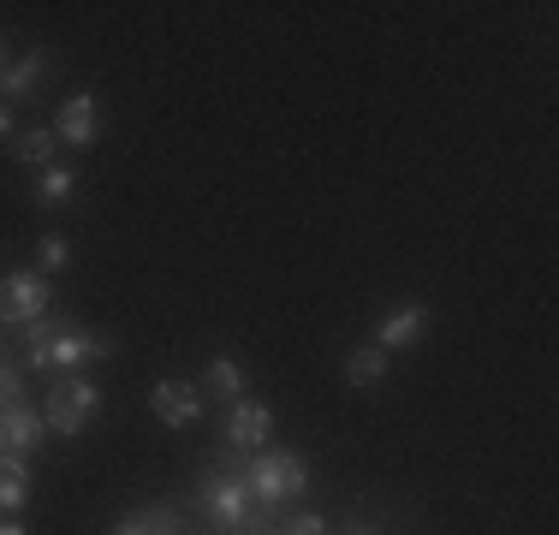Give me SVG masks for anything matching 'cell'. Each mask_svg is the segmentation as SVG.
<instances>
[{
    "label": "cell",
    "instance_id": "obj_1",
    "mask_svg": "<svg viewBox=\"0 0 559 535\" xmlns=\"http://www.w3.org/2000/svg\"><path fill=\"white\" fill-rule=\"evenodd\" d=\"M119 340L102 328H84V321L72 316H55L48 310L43 321H31L24 328V369H48V374H78L84 364H102V357H114Z\"/></svg>",
    "mask_w": 559,
    "mask_h": 535
},
{
    "label": "cell",
    "instance_id": "obj_2",
    "mask_svg": "<svg viewBox=\"0 0 559 535\" xmlns=\"http://www.w3.org/2000/svg\"><path fill=\"white\" fill-rule=\"evenodd\" d=\"M238 471H245L250 494H257V506H269V512H280L286 500H304V494H310V464H304V452H274V447H262V452H250Z\"/></svg>",
    "mask_w": 559,
    "mask_h": 535
},
{
    "label": "cell",
    "instance_id": "obj_3",
    "mask_svg": "<svg viewBox=\"0 0 559 535\" xmlns=\"http://www.w3.org/2000/svg\"><path fill=\"white\" fill-rule=\"evenodd\" d=\"M102 405H108V399H102V387L90 381V374H55V381H48V405H43V428L60 440H78L102 417Z\"/></svg>",
    "mask_w": 559,
    "mask_h": 535
},
{
    "label": "cell",
    "instance_id": "obj_4",
    "mask_svg": "<svg viewBox=\"0 0 559 535\" xmlns=\"http://www.w3.org/2000/svg\"><path fill=\"white\" fill-rule=\"evenodd\" d=\"M55 310V280L43 268H12L0 274V328H31Z\"/></svg>",
    "mask_w": 559,
    "mask_h": 535
},
{
    "label": "cell",
    "instance_id": "obj_5",
    "mask_svg": "<svg viewBox=\"0 0 559 535\" xmlns=\"http://www.w3.org/2000/svg\"><path fill=\"white\" fill-rule=\"evenodd\" d=\"M102 131H108V107H102V96H90V90H78V96H66L55 107V138L66 150H96Z\"/></svg>",
    "mask_w": 559,
    "mask_h": 535
},
{
    "label": "cell",
    "instance_id": "obj_6",
    "mask_svg": "<svg viewBox=\"0 0 559 535\" xmlns=\"http://www.w3.org/2000/svg\"><path fill=\"white\" fill-rule=\"evenodd\" d=\"M203 387L197 381H179V374H167V381H155L150 387V411H155V423H167V428H191L197 417H203Z\"/></svg>",
    "mask_w": 559,
    "mask_h": 535
},
{
    "label": "cell",
    "instance_id": "obj_7",
    "mask_svg": "<svg viewBox=\"0 0 559 535\" xmlns=\"http://www.w3.org/2000/svg\"><path fill=\"white\" fill-rule=\"evenodd\" d=\"M55 72H60V54H55V48L19 54V60H7V72H0V102H31Z\"/></svg>",
    "mask_w": 559,
    "mask_h": 535
},
{
    "label": "cell",
    "instance_id": "obj_8",
    "mask_svg": "<svg viewBox=\"0 0 559 535\" xmlns=\"http://www.w3.org/2000/svg\"><path fill=\"white\" fill-rule=\"evenodd\" d=\"M221 440H226L233 452H262V447L274 440V411L262 405V399H238V405L226 411Z\"/></svg>",
    "mask_w": 559,
    "mask_h": 535
},
{
    "label": "cell",
    "instance_id": "obj_9",
    "mask_svg": "<svg viewBox=\"0 0 559 535\" xmlns=\"http://www.w3.org/2000/svg\"><path fill=\"white\" fill-rule=\"evenodd\" d=\"M435 328V310H429V304H399V310L393 316H381L376 321V333H369V340H376L381 345V352H411V345H423V333H429Z\"/></svg>",
    "mask_w": 559,
    "mask_h": 535
},
{
    "label": "cell",
    "instance_id": "obj_10",
    "mask_svg": "<svg viewBox=\"0 0 559 535\" xmlns=\"http://www.w3.org/2000/svg\"><path fill=\"white\" fill-rule=\"evenodd\" d=\"M43 411H31V405H7L0 411V452H19V459H31L36 447H43Z\"/></svg>",
    "mask_w": 559,
    "mask_h": 535
},
{
    "label": "cell",
    "instance_id": "obj_11",
    "mask_svg": "<svg viewBox=\"0 0 559 535\" xmlns=\"http://www.w3.org/2000/svg\"><path fill=\"white\" fill-rule=\"evenodd\" d=\"M197 387H203V399H215V405L233 411L238 399L250 393V369L238 364V357H209V369H203V381H197Z\"/></svg>",
    "mask_w": 559,
    "mask_h": 535
},
{
    "label": "cell",
    "instance_id": "obj_12",
    "mask_svg": "<svg viewBox=\"0 0 559 535\" xmlns=\"http://www.w3.org/2000/svg\"><path fill=\"white\" fill-rule=\"evenodd\" d=\"M388 369H393V357L381 352L376 340H364V345L345 352V387H357V393H364V387H381V381H388Z\"/></svg>",
    "mask_w": 559,
    "mask_h": 535
},
{
    "label": "cell",
    "instance_id": "obj_13",
    "mask_svg": "<svg viewBox=\"0 0 559 535\" xmlns=\"http://www.w3.org/2000/svg\"><path fill=\"white\" fill-rule=\"evenodd\" d=\"M12 155L24 160V167H55L60 160V138H55V126H31V131H12Z\"/></svg>",
    "mask_w": 559,
    "mask_h": 535
},
{
    "label": "cell",
    "instance_id": "obj_14",
    "mask_svg": "<svg viewBox=\"0 0 559 535\" xmlns=\"http://www.w3.org/2000/svg\"><path fill=\"white\" fill-rule=\"evenodd\" d=\"M24 500H31V459L0 452V512H24Z\"/></svg>",
    "mask_w": 559,
    "mask_h": 535
},
{
    "label": "cell",
    "instance_id": "obj_15",
    "mask_svg": "<svg viewBox=\"0 0 559 535\" xmlns=\"http://www.w3.org/2000/svg\"><path fill=\"white\" fill-rule=\"evenodd\" d=\"M72 191H78V173L66 167V160H55V167H43V173H36V185H31L36 209H55V203H66Z\"/></svg>",
    "mask_w": 559,
    "mask_h": 535
},
{
    "label": "cell",
    "instance_id": "obj_16",
    "mask_svg": "<svg viewBox=\"0 0 559 535\" xmlns=\"http://www.w3.org/2000/svg\"><path fill=\"white\" fill-rule=\"evenodd\" d=\"M66 262H72V245H66V233H43V238H36V268H43L48 280H55Z\"/></svg>",
    "mask_w": 559,
    "mask_h": 535
},
{
    "label": "cell",
    "instance_id": "obj_17",
    "mask_svg": "<svg viewBox=\"0 0 559 535\" xmlns=\"http://www.w3.org/2000/svg\"><path fill=\"white\" fill-rule=\"evenodd\" d=\"M167 512H173V506H143V512H126V518L114 524V535H162Z\"/></svg>",
    "mask_w": 559,
    "mask_h": 535
},
{
    "label": "cell",
    "instance_id": "obj_18",
    "mask_svg": "<svg viewBox=\"0 0 559 535\" xmlns=\"http://www.w3.org/2000/svg\"><path fill=\"white\" fill-rule=\"evenodd\" d=\"M274 535H328V518L322 512H292L286 524H274Z\"/></svg>",
    "mask_w": 559,
    "mask_h": 535
},
{
    "label": "cell",
    "instance_id": "obj_19",
    "mask_svg": "<svg viewBox=\"0 0 559 535\" xmlns=\"http://www.w3.org/2000/svg\"><path fill=\"white\" fill-rule=\"evenodd\" d=\"M0 143H12V107L0 102Z\"/></svg>",
    "mask_w": 559,
    "mask_h": 535
},
{
    "label": "cell",
    "instance_id": "obj_20",
    "mask_svg": "<svg viewBox=\"0 0 559 535\" xmlns=\"http://www.w3.org/2000/svg\"><path fill=\"white\" fill-rule=\"evenodd\" d=\"M0 535H31V530H24V524H12V518H7V524H0Z\"/></svg>",
    "mask_w": 559,
    "mask_h": 535
},
{
    "label": "cell",
    "instance_id": "obj_21",
    "mask_svg": "<svg viewBox=\"0 0 559 535\" xmlns=\"http://www.w3.org/2000/svg\"><path fill=\"white\" fill-rule=\"evenodd\" d=\"M345 535H381L376 524H352V530H345Z\"/></svg>",
    "mask_w": 559,
    "mask_h": 535
},
{
    "label": "cell",
    "instance_id": "obj_22",
    "mask_svg": "<svg viewBox=\"0 0 559 535\" xmlns=\"http://www.w3.org/2000/svg\"><path fill=\"white\" fill-rule=\"evenodd\" d=\"M0 72H7V43H0Z\"/></svg>",
    "mask_w": 559,
    "mask_h": 535
}]
</instances>
